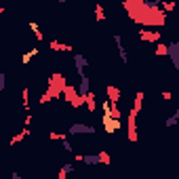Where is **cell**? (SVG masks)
<instances>
[{
    "label": "cell",
    "mask_w": 179,
    "mask_h": 179,
    "mask_svg": "<svg viewBox=\"0 0 179 179\" xmlns=\"http://www.w3.org/2000/svg\"><path fill=\"white\" fill-rule=\"evenodd\" d=\"M61 145H63V150H65V152H72V150H74L70 141H63V143H61Z\"/></svg>",
    "instance_id": "obj_8"
},
{
    "label": "cell",
    "mask_w": 179,
    "mask_h": 179,
    "mask_svg": "<svg viewBox=\"0 0 179 179\" xmlns=\"http://www.w3.org/2000/svg\"><path fill=\"white\" fill-rule=\"evenodd\" d=\"M59 2H65V0H59Z\"/></svg>",
    "instance_id": "obj_9"
},
{
    "label": "cell",
    "mask_w": 179,
    "mask_h": 179,
    "mask_svg": "<svg viewBox=\"0 0 179 179\" xmlns=\"http://www.w3.org/2000/svg\"><path fill=\"white\" fill-rule=\"evenodd\" d=\"M4 84H6V76L4 72H0V91H4Z\"/></svg>",
    "instance_id": "obj_7"
},
{
    "label": "cell",
    "mask_w": 179,
    "mask_h": 179,
    "mask_svg": "<svg viewBox=\"0 0 179 179\" xmlns=\"http://www.w3.org/2000/svg\"><path fill=\"white\" fill-rule=\"evenodd\" d=\"M103 126H106V131L107 133H116L118 129H120V120H118V116H106L103 114Z\"/></svg>",
    "instance_id": "obj_2"
},
{
    "label": "cell",
    "mask_w": 179,
    "mask_h": 179,
    "mask_svg": "<svg viewBox=\"0 0 179 179\" xmlns=\"http://www.w3.org/2000/svg\"><path fill=\"white\" fill-rule=\"evenodd\" d=\"M36 55H40V49H38V47H34L32 51H28V53L21 55V63H25V65H28V63H30V59H32V57H36Z\"/></svg>",
    "instance_id": "obj_3"
},
{
    "label": "cell",
    "mask_w": 179,
    "mask_h": 179,
    "mask_svg": "<svg viewBox=\"0 0 179 179\" xmlns=\"http://www.w3.org/2000/svg\"><path fill=\"white\" fill-rule=\"evenodd\" d=\"M30 30L36 34V38H38V40H44V34L40 32V28H38V23H36V21H30Z\"/></svg>",
    "instance_id": "obj_4"
},
{
    "label": "cell",
    "mask_w": 179,
    "mask_h": 179,
    "mask_svg": "<svg viewBox=\"0 0 179 179\" xmlns=\"http://www.w3.org/2000/svg\"><path fill=\"white\" fill-rule=\"evenodd\" d=\"M107 93H110V99H112V101L116 103V101H118V91L112 89V87H107Z\"/></svg>",
    "instance_id": "obj_6"
},
{
    "label": "cell",
    "mask_w": 179,
    "mask_h": 179,
    "mask_svg": "<svg viewBox=\"0 0 179 179\" xmlns=\"http://www.w3.org/2000/svg\"><path fill=\"white\" fill-rule=\"evenodd\" d=\"M51 49H53V51H70L72 47L70 44H59V42H55L53 40V42H51Z\"/></svg>",
    "instance_id": "obj_5"
},
{
    "label": "cell",
    "mask_w": 179,
    "mask_h": 179,
    "mask_svg": "<svg viewBox=\"0 0 179 179\" xmlns=\"http://www.w3.org/2000/svg\"><path fill=\"white\" fill-rule=\"evenodd\" d=\"M93 133H95V126L82 125V122L72 125V129H70V135H93Z\"/></svg>",
    "instance_id": "obj_1"
}]
</instances>
